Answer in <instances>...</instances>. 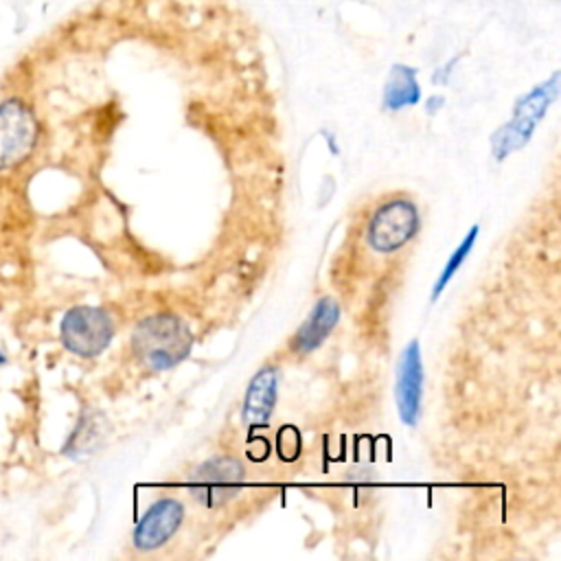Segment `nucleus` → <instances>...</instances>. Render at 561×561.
Segmentation results:
<instances>
[{
	"instance_id": "ddd939ff",
	"label": "nucleus",
	"mask_w": 561,
	"mask_h": 561,
	"mask_svg": "<svg viewBox=\"0 0 561 561\" xmlns=\"http://www.w3.org/2000/svg\"><path fill=\"white\" fill-rule=\"evenodd\" d=\"M440 105H443V96H432V99L427 101V112H430V114H434Z\"/></svg>"
},
{
	"instance_id": "9b49d317",
	"label": "nucleus",
	"mask_w": 561,
	"mask_h": 561,
	"mask_svg": "<svg viewBox=\"0 0 561 561\" xmlns=\"http://www.w3.org/2000/svg\"><path fill=\"white\" fill-rule=\"evenodd\" d=\"M421 101V88L416 70L403 64H394L383 85V107L390 112L416 105Z\"/></svg>"
},
{
	"instance_id": "6e6552de",
	"label": "nucleus",
	"mask_w": 561,
	"mask_h": 561,
	"mask_svg": "<svg viewBox=\"0 0 561 561\" xmlns=\"http://www.w3.org/2000/svg\"><path fill=\"white\" fill-rule=\"evenodd\" d=\"M35 134V121L18 99L0 105V167L11 164L28 151Z\"/></svg>"
},
{
	"instance_id": "f03ea898",
	"label": "nucleus",
	"mask_w": 561,
	"mask_h": 561,
	"mask_svg": "<svg viewBox=\"0 0 561 561\" xmlns=\"http://www.w3.org/2000/svg\"><path fill=\"white\" fill-rule=\"evenodd\" d=\"M559 94V72H552V77L539 85H535L528 94L519 96L513 107L511 121H506L493 136H491V151L495 160H504L508 153L522 149L539 121L546 116L548 107L554 103Z\"/></svg>"
},
{
	"instance_id": "7ed1b4c3",
	"label": "nucleus",
	"mask_w": 561,
	"mask_h": 561,
	"mask_svg": "<svg viewBox=\"0 0 561 561\" xmlns=\"http://www.w3.org/2000/svg\"><path fill=\"white\" fill-rule=\"evenodd\" d=\"M64 346L79 357H96L114 337V322L101 307L81 305L70 309L59 327Z\"/></svg>"
},
{
	"instance_id": "9d476101",
	"label": "nucleus",
	"mask_w": 561,
	"mask_h": 561,
	"mask_svg": "<svg viewBox=\"0 0 561 561\" xmlns=\"http://www.w3.org/2000/svg\"><path fill=\"white\" fill-rule=\"evenodd\" d=\"M337 320H340V305L333 298H329V296L320 298L313 305V309L307 316V320L296 331V335H294V351L296 353H311V351H316L329 337V333L335 329Z\"/></svg>"
},
{
	"instance_id": "f257e3e1",
	"label": "nucleus",
	"mask_w": 561,
	"mask_h": 561,
	"mask_svg": "<svg viewBox=\"0 0 561 561\" xmlns=\"http://www.w3.org/2000/svg\"><path fill=\"white\" fill-rule=\"evenodd\" d=\"M131 348L147 368L169 370L188 357L193 333L182 318L173 313H153L136 324Z\"/></svg>"
},
{
	"instance_id": "0eeeda50",
	"label": "nucleus",
	"mask_w": 561,
	"mask_h": 561,
	"mask_svg": "<svg viewBox=\"0 0 561 561\" xmlns=\"http://www.w3.org/2000/svg\"><path fill=\"white\" fill-rule=\"evenodd\" d=\"M184 504L175 497L156 500L134 528L131 541L138 550L149 552L164 546L182 526Z\"/></svg>"
},
{
	"instance_id": "20e7f679",
	"label": "nucleus",
	"mask_w": 561,
	"mask_h": 561,
	"mask_svg": "<svg viewBox=\"0 0 561 561\" xmlns=\"http://www.w3.org/2000/svg\"><path fill=\"white\" fill-rule=\"evenodd\" d=\"M421 228V217L416 206L410 199L394 197L381 204L366 230L368 245L377 252H394L403 248Z\"/></svg>"
},
{
	"instance_id": "1a4fd4ad",
	"label": "nucleus",
	"mask_w": 561,
	"mask_h": 561,
	"mask_svg": "<svg viewBox=\"0 0 561 561\" xmlns=\"http://www.w3.org/2000/svg\"><path fill=\"white\" fill-rule=\"evenodd\" d=\"M278 381H280V373L276 366H265L250 379L243 394V408H241L243 425L261 427L270 421L276 405V397H278Z\"/></svg>"
},
{
	"instance_id": "39448f33",
	"label": "nucleus",
	"mask_w": 561,
	"mask_h": 561,
	"mask_svg": "<svg viewBox=\"0 0 561 561\" xmlns=\"http://www.w3.org/2000/svg\"><path fill=\"white\" fill-rule=\"evenodd\" d=\"M243 465L228 456H217L202 462L188 480V493L206 508L228 504L243 489Z\"/></svg>"
},
{
	"instance_id": "423d86ee",
	"label": "nucleus",
	"mask_w": 561,
	"mask_h": 561,
	"mask_svg": "<svg viewBox=\"0 0 561 561\" xmlns=\"http://www.w3.org/2000/svg\"><path fill=\"white\" fill-rule=\"evenodd\" d=\"M421 397H423V357H421L419 342L410 340L399 355L397 383H394L397 412L405 425H414L419 421Z\"/></svg>"
},
{
	"instance_id": "f8f14e48",
	"label": "nucleus",
	"mask_w": 561,
	"mask_h": 561,
	"mask_svg": "<svg viewBox=\"0 0 561 561\" xmlns=\"http://www.w3.org/2000/svg\"><path fill=\"white\" fill-rule=\"evenodd\" d=\"M476 239H478V226H473V228L465 234V239L460 241V245H456V250L449 254V259H447L443 272L438 274V278H436V283H434V287H432V300H438V296L443 294V289L447 287V283L451 280V276L460 270V265H462V261L469 256V252H471Z\"/></svg>"
}]
</instances>
